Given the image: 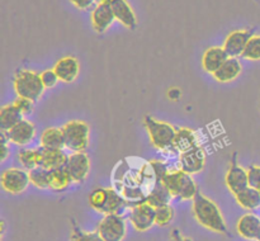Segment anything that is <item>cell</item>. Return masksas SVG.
Segmentation results:
<instances>
[{"label":"cell","mask_w":260,"mask_h":241,"mask_svg":"<svg viewBox=\"0 0 260 241\" xmlns=\"http://www.w3.org/2000/svg\"><path fill=\"white\" fill-rule=\"evenodd\" d=\"M23 117V113L15 107L14 103L4 106L0 111V128L2 131H9L12 127L24 119Z\"/></svg>","instance_id":"d4e9b609"},{"label":"cell","mask_w":260,"mask_h":241,"mask_svg":"<svg viewBox=\"0 0 260 241\" xmlns=\"http://www.w3.org/2000/svg\"><path fill=\"white\" fill-rule=\"evenodd\" d=\"M192 212L201 226L213 231V232L230 236L225 218H223L218 205L212 199L203 195L202 193L198 192V194L193 199Z\"/></svg>","instance_id":"6da1fadb"},{"label":"cell","mask_w":260,"mask_h":241,"mask_svg":"<svg viewBox=\"0 0 260 241\" xmlns=\"http://www.w3.org/2000/svg\"><path fill=\"white\" fill-rule=\"evenodd\" d=\"M91 25L96 33H104L116 20L109 0H98L91 12Z\"/></svg>","instance_id":"7c38bea8"},{"label":"cell","mask_w":260,"mask_h":241,"mask_svg":"<svg viewBox=\"0 0 260 241\" xmlns=\"http://www.w3.org/2000/svg\"><path fill=\"white\" fill-rule=\"evenodd\" d=\"M71 4L75 5L78 9L80 10H86L90 9L95 3H98V0H70Z\"/></svg>","instance_id":"d590c367"},{"label":"cell","mask_w":260,"mask_h":241,"mask_svg":"<svg viewBox=\"0 0 260 241\" xmlns=\"http://www.w3.org/2000/svg\"><path fill=\"white\" fill-rule=\"evenodd\" d=\"M36 150H37L38 166L47 170H55L58 167H65L68 164L69 155L63 150L47 149L43 146Z\"/></svg>","instance_id":"4fadbf2b"},{"label":"cell","mask_w":260,"mask_h":241,"mask_svg":"<svg viewBox=\"0 0 260 241\" xmlns=\"http://www.w3.org/2000/svg\"><path fill=\"white\" fill-rule=\"evenodd\" d=\"M225 183L228 185L229 190L233 193L234 195L240 193L245 188L249 187V179H248V170L241 167L238 162V154H234L231 157L230 166H229L228 173L225 177Z\"/></svg>","instance_id":"30bf717a"},{"label":"cell","mask_w":260,"mask_h":241,"mask_svg":"<svg viewBox=\"0 0 260 241\" xmlns=\"http://www.w3.org/2000/svg\"><path fill=\"white\" fill-rule=\"evenodd\" d=\"M200 146L198 145V137L193 129L189 128H179L177 129V136H175L174 145L173 149L177 150L178 152H185L189 150L194 149V147Z\"/></svg>","instance_id":"7402d4cb"},{"label":"cell","mask_w":260,"mask_h":241,"mask_svg":"<svg viewBox=\"0 0 260 241\" xmlns=\"http://www.w3.org/2000/svg\"><path fill=\"white\" fill-rule=\"evenodd\" d=\"M251 36H254L253 28H250V29H239L231 32L226 37L225 43H223V48L228 52V55L230 57H239V56L243 55L244 50H245Z\"/></svg>","instance_id":"9a60e30c"},{"label":"cell","mask_w":260,"mask_h":241,"mask_svg":"<svg viewBox=\"0 0 260 241\" xmlns=\"http://www.w3.org/2000/svg\"><path fill=\"white\" fill-rule=\"evenodd\" d=\"M18 160H19L20 165L23 169L25 170H32L38 166L37 161V150H29V149H23L18 152Z\"/></svg>","instance_id":"f1b7e54d"},{"label":"cell","mask_w":260,"mask_h":241,"mask_svg":"<svg viewBox=\"0 0 260 241\" xmlns=\"http://www.w3.org/2000/svg\"><path fill=\"white\" fill-rule=\"evenodd\" d=\"M144 126L147 129L150 141L155 149L161 150V151L173 149L175 136H177V129L174 126L168 122L157 121L150 116L144 118Z\"/></svg>","instance_id":"277c9868"},{"label":"cell","mask_w":260,"mask_h":241,"mask_svg":"<svg viewBox=\"0 0 260 241\" xmlns=\"http://www.w3.org/2000/svg\"><path fill=\"white\" fill-rule=\"evenodd\" d=\"M29 179L35 187L40 189H48L50 188V175L51 170L45 169V167L37 166L35 169L29 170Z\"/></svg>","instance_id":"83f0119b"},{"label":"cell","mask_w":260,"mask_h":241,"mask_svg":"<svg viewBox=\"0 0 260 241\" xmlns=\"http://www.w3.org/2000/svg\"><path fill=\"white\" fill-rule=\"evenodd\" d=\"M243 71V66L238 57H229L221 67L213 74V78L220 83H230L238 79Z\"/></svg>","instance_id":"44dd1931"},{"label":"cell","mask_w":260,"mask_h":241,"mask_svg":"<svg viewBox=\"0 0 260 241\" xmlns=\"http://www.w3.org/2000/svg\"><path fill=\"white\" fill-rule=\"evenodd\" d=\"M53 70L57 74L60 81H62V83H73V81L76 80L79 73H80V63H79L78 58L74 57V56H66V57L60 58L55 63Z\"/></svg>","instance_id":"e0dca14e"},{"label":"cell","mask_w":260,"mask_h":241,"mask_svg":"<svg viewBox=\"0 0 260 241\" xmlns=\"http://www.w3.org/2000/svg\"><path fill=\"white\" fill-rule=\"evenodd\" d=\"M162 182L172 193L173 198L177 197L183 200H193L198 194V185L192 175L182 169L169 170L162 178Z\"/></svg>","instance_id":"3957f363"},{"label":"cell","mask_w":260,"mask_h":241,"mask_svg":"<svg viewBox=\"0 0 260 241\" xmlns=\"http://www.w3.org/2000/svg\"><path fill=\"white\" fill-rule=\"evenodd\" d=\"M155 217H156V208L147 202L137 203L128 211V218L132 226L140 232L149 231L152 226L156 225Z\"/></svg>","instance_id":"ba28073f"},{"label":"cell","mask_w":260,"mask_h":241,"mask_svg":"<svg viewBox=\"0 0 260 241\" xmlns=\"http://www.w3.org/2000/svg\"><path fill=\"white\" fill-rule=\"evenodd\" d=\"M71 222H73V231H71L70 237L71 241H104L96 231L95 232H85V231L79 228L75 221L71 220Z\"/></svg>","instance_id":"1f68e13d"},{"label":"cell","mask_w":260,"mask_h":241,"mask_svg":"<svg viewBox=\"0 0 260 241\" xmlns=\"http://www.w3.org/2000/svg\"><path fill=\"white\" fill-rule=\"evenodd\" d=\"M71 183L74 182L73 179H71L66 166L51 170L50 188H48V189L53 190V192H63V190L68 189L69 185H70Z\"/></svg>","instance_id":"4316f807"},{"label":"cell","mask_w":260,"mask_h":241,"mask_svg":"<svg viewBox=\"0 0 260 241\" xmlns=\"http://www.w3.org/2000/svg\"><path fill=\"white\" fill-rule=\"evenodd\" d=\"M65 147L73 152L85 151L89 146L90 128L83 121H70L62 127Z\"/></svg>","instance_id":"8992f818"},{"label":"cell","mask_w":260,"mask_h":241,"mask_svg":"<svg viewBox=\"0 0 260 241\" xmlns=\"http://www.w3.org/2000/svg\"><path fill=\"white\" fill-rule=\"evenodd\" d=\"M41 79H42L45 88H53L57 84V81L60 80L53 68L52 70H45L43 73H41Z\"/></svg>","instance_id":"e575fe53"},{"label":"cell","mask_w":260,"mask_h":241,"mask_svg":"<svg viewBox=\"0 0 260 241\" xmlns=\"http://www.w3.org/2000/svg\"><path fill=\"white\" fill-rule=\"evenodd\" d=\"M8 142H10L9 139H8V136L5 134V132L2 131V160L3 161H4V160L8 157V155H9Z\"/></svg>","instance_id":"8d00e7d4"},{"label":"cell","mask_w":260,"mask_h":241,"mask_svg":"<svg viewBox=\"0 0 260 241\" xmlns=\"http://www.w3.org/2000/svg\"><path fill=\"white\" fill-rule=\"evenodd\" d=\"M236 202L245 210L253 211L260 207V190L253 187H248L240 193L235 194Z\"/></svg>","instance_id":"484cf974"},{"label":"cell","mask_w":260,"mask_h":241,"mask_svg":"<svg viewBox=\"0 0 260 241\" xmlns=\"http://www.w3.org/2000/svg\"><path fill=\"white\" fill-rule=\"evenodd\" d=\"M89 204L103 215H122L131 208L128 200L113 188H96L89 194Z\"/></svg>","instance_id":"7a4b0ae2"},{"label":"cell","mask_w":260,"mask_h":241,"mask_svg":"<svg viewBox=\"0 0 260 241\" xmlns=\"http://www.w3.org/2000/svg\"><path fill=\"white\" fill-rule=\"evenodd\" d=\"M170 241H192L190 238L188 237H184V236H182V233L179 232V230H173L172 232V236H170Z\"/></svg>","instance_id":"74e56055"},{"label":"cell","mask_w":260,"mask_h":241,"mask_svg":"<svg viewBox=\"0 0 260 241\" xmlns=\"http://www.w3.org/2000/svg\"><path fill=\"white\" fill-rule=\"evenodd\" d=\"M172 199V193L168 189L167 185L164 184V182L156 179V183H155V185L152 187L151 192L149 193V195L146 197V200H145V202L150 203V204L154 205L155 208H157L165 204H170V200Z\"/></svg>","instance_id":"603a6c76"},{"label":"cell","mask_w":260,"mask_h":241,"mask_svg":"<svg viewBox=\"0 0 260 241\" xmlns=\"http://www.w3.org/2000/svg\"><path fill=\"white\" fill-rule=\"evenodd\" d=\"M248 179L249 187H253L260 190V166L258 165H251L248 169Z\"/></svg>","instance_id":"d6a6232c"},{"label":"cell","mask_w":260,"mask_h":241,"mask_svg":"<svg viewBox=\"0 0 260 241\" xmlns=\"http://www.w3.org/2000/svg\"><path fill=\"white\" fill-rule=\"evenodd\" d=\"M241 57L250 61H260V36H251Z\"/></svg>","instance_id":"f546056e"},{"label":"cell","mask_w":260,"mask_h":241,"mask_svg":"<svg viewBox=\"0 0 260 241\" xmlns=\"http://www.w3.org/2000/svg\"><path fill=\"white\" fill-rule=\"evenodd\" d=\"M33 103H35V101H32L30 99L23 98V96H17V99L14 100L15 107L22 112L23 116H27V114L32 113Z\"/></svg>","instance_id":"836d02e7"},{"label":"cell","mask_w":260,"mask_h":241,"mask_svg":"<svg viewBox=\"0 0 260 241\" xmlns=\"http://www.w3.org/2000/svg\"><path fill=\"white\" fill-rule=\"evenodd\" d=\"M236 230L246 240L260 241V218L254 213H246L238 221Z\"/></svg>","instance_id":"d6986e66"},{"label":"cell","mask_w":260,"mask_h":241,"mask_svg":"<svg viewBox=\"0 0 260 241\" xmlns=\"http://www.w3.org/2000/svg\"><path fill=\"white\" fill-rule=\"evenodd\" d=\"M10 142L19 146L28 145L36 136V127L32 122L22 119L19 123L15 124L9 131H4Z\"/></svg>","instance_id":"2e32d148"},{"label":"cell","mask_w":260,"mask_h":241,"mask_svg":"<svg viewBox=\"0 0 260 241\" xmlns=\"http://www.w3.org/2000/svg\"><path fill=\"white\" fill-rule=\"evenodd\" d=\"M174 208L170 204L161 205L156 208V217H155V223L160 227H165L174 220Z\"/></svg>","instance_id":"4dcf8cb0"},{"label":"cell","mask_w":260,"mask_h":241,"mask_svg":"<svg viewBox=\"0 0 260 241\" xmlns=\"http://www.w3.org/2000/svg\"><path fill=\"white\" fill-rule=\"evenodd\" d=\"M206 164V152L201 146L194 147L189 151L182 152L179 156V169L193 175L201 173Z\"/></svg>","instance_id":"5bb4252c"},{"label":"cell","mask_w":260,"mask_h":241,"mask_svg":"<svg viewBox=\"0 0 260 241\" xmlns=\"http://www.w3.org/2000/svg\"><path fill=\"white\" fill-rule=\"evenodd\" d=\"M29 183V173L25 171V169L12 167V169L5 170L2 175L3 189L10 194L23 193L28 188Z\"/></svg>","instance_id":"9c48e42d"},{"label":"cell","mask_w":260,"mask_h":241,"mask_svg":"<svg viewBox=\"0 0 260 241\" xmlns=\"http://www.w3.org/2000/svg\"><path fill=\"white\" fill-rule=\"evenodd\" d=\"M41 146L47 147V149L63 150L65 136H63L62 128H57V127L46 128L41 134Z\"/></svg>","instance_id":"cb8c5ba5"},{"label":"cell","mask_w":260,"mask_h":241,"mask_svg":"<svg viewBox=\"0 0 260 241\" xmlns=\"http://www.w3.org/2000/svg\"><path fill=\"white\" fill-rule=\"evenodd\" d=\"M109 2H111V7L116 20H118L121 24H123L128 29H136L137 17L128 2L127 0H109Z\"/></svg>","instance_id":"ac0fdd59"},{"label":"cell","mask_w":260,"mask_h":241,"mask_svg":"<svg viewBox=\"0 0 260 241\" xmlns=\"http://www.w3.org/2000/svg\"><path fill=\"white\" fill-rule=\"evenodd\" d=\"M96 232L104 241H122L127 233L126 220L123 216L117 213L104 215L98 223Z\"/></svg>","instance_id":"52a82bcc"},{"label":"cell","mask_w":260,"mask_h":241,"mask_svg":"<svg viewBox=\"0 0 260 241\" xmlns=\"http://www.w3.org/2000/svg\"><path fill=\"white\" fill-rule=\"evenodd\" d=\"M66 169H68L74 183L83 184L88 178L89 173H90V159H89L88 154L80 151L69 155Z\"/></svg>","instance_id":"8fae6325"},{"label":"cell","mask_w":260,"mask_h":241,"mask_svg":"<svg viewBox=\"0 0 260 241\" xmlns=\"http://www.w3.org/2000/svg\"><path fill=\"white\" fill-rule=\"evenodd\" d=\"M13 85L18 96L37 101L45 91V85L41 79V74L30 70H19L15 73Z\"/></svg>","instance_id":"5b68a950"},{"label":"cell","mask_w":260,"mask_h":241,"mask_svg":"<svg viewBox=\"0 0 260 241\" xmlns=\"http://www.w3.org/2000/svg\"><path fill=\"white\" fill-rule=\"evenodd\" d=\"M230 56L223 47H210L206 50L202 57V67L206 73L215 74Z\"/></svg>","instance_id":"ffe728a7"}]
</instances>
